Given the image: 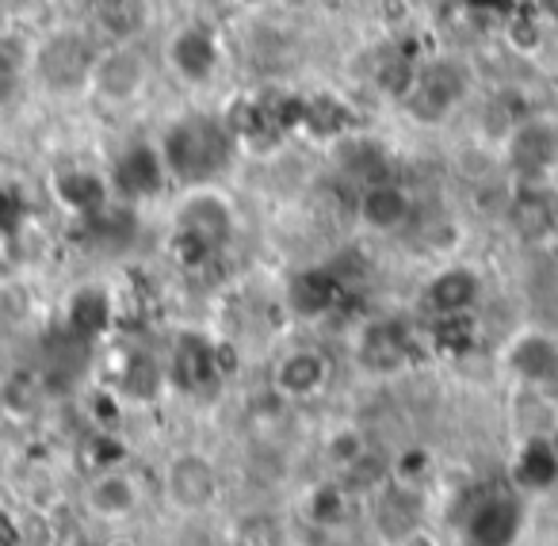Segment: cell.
Masks as SVG:
<instances>
[{
	"instance_id": "obj_7",
	"label": "cell",
	"mask_w": 558,
	"mask_h": 546,
	"mask_svg": "<svg viewBox=\"0 0 558 546\" xmlns=\"http://www.w3.org/2000/svg\"><path fill=\"white\" fill-rule=\"evenodd\" d=\"M165 65L187 88H207L222 70V35L207 20H187L165 43Z\"/></svg>"
},
{
	"instance_id": "obj_16",
	"label": "cell",
	"mask_w": 558,
	"mask_h": 546,
	"mask_svg": "<svg viewBox=\"0 0 558 546\" xmlns=\"http://www.w3.org/2000/svg\"><path fill=\"white\" fill-rule=\"evenodd\" d=\"M154 27V0H88V32L100 47H131Z\"/></svg>"
},
{
	"instance_id": "obj_18",
	"label": "cell",
	"mask_w": 558,
	"mask_h": 546,
	"mask_svg": "<svg viewBox=\"0 0 558 546\" xmlns=\"http://www.w3.org/2000/svg\"><path fill=\"white\" fill-rule=\"evenodd\" d=\"M520 500L517 497H486L466 512L463 546H512L520 535Z\"/></svg>"
},
{
	"instance_id": "obj_12",
	"label": "cell",
	"mask_w": 558,
	"mask_h": 546,
	"mask_svg": "<svg viewBox=\"0 0 558 546\" xmlns=\"http://www.w3.org/2000/svg\"><path fill=\"white\" fill-rule=\"evenodd\" d=\"M108 187L119 195L123 203H142V199H157V195L169 187V172H165V161L157 154V142H131L123 154L111 165Z\"/></svg>"
},
{
	"instance_id": "obj_4",
	"label": "cell",
	"mask_w": 558,
	"mask_h": 546,
	"mask_svg": "<svg viewBox=\"0 0 558 546\" xmlns=\"http://www.w3.org/2000/svg\"><path fill=\"white\" fill-rule=\"evenodd\" d=\"M100 43L93 39V32L81 27H54L50 35H43L32 47V65L39 88H47L50 96H81L88 93L93 81L96 58H100Z\"/></svg>"
},
{
	"instance_id": "obj_24",
	"label": "cell",
	"mask_w": 558,
	"mask_h": 546,
	"mask_svg": "<svg viewBox=\"0 0 558 546\" xmlns=\"http://www.w3.org/2000/svg\"><path fill=\"white\" fill-rule=\"evenodd\" d=\"M337 165H341L344 177H352L360 187L375 184V180H387V154H383V146L372 138H360L356 131L337 142Z\"/></svg>"
},
{
	"instance_id": "obj_17",
	"label": "cell",
	"mask_w": 558,
	"mask_h": 546,
	"mask_svg": "<svg viewBox=\"0 0 558 546\" xmlns=\"http://www.w3.org/2000/svg\"><path fill=\"white\" fill-rule=\"evenodd\" d=\"M356 218L372 233H402L413 222V195L390 177L375 180V184L360 187Z\"/></svg>"
},
{
	"instance_id": "obj_3",
	"label": "cell",
	"mask_w": 558,
	"mask_h": 546,
	"mask_svg": "<svg viewBox=\"0 0 558 546\" xmlns=\"http://www.w3.org/2000/svg\"><path fill=\"white\" fill-rule=\"evenodd\" d=\"M238 138L241 154H276L303 123V93L288 88H256L222 111Z\"/></svg>"
},
{
	"instance_id": "obj_22",
	"label": "cell",
	"mask_w": 558,
	"mask_h": 546,
	"mask_svg": "<svg viewBox=\"0 0 558 546\" xmlns=\"http://www.w3.org/2000/svg\"><path fill=\"white\" fill-rule=\"evenodd\" d=\"M344 287L329 268H306L299 276H291L288 283V302L299 317H326L329 310L341 302Z\"/></svg>"
},
{
	"instance_id": "obj_13",
	"label": "cell",
	"mask_w": 558,
	"mask_h": 546,
	"mask_svg": "<svg viewBox=\"0 0 558 546\" xmlns=\"http://www.w3.org/2000/svg\"><path fill=\"white\" fill-rule=\"evenodd\" d=\"M482 271L471 264H448V268L433 271L428 283L421 287V310L433 321L440 317H466L478 310L482 302Z\"/></svg>"
},
{
	"instance_id": "obj_9",
	"label": "cell",
	"mask_w": 558,
	"mask_h": 546,
	"mask_svg": "<svg viewBox=\"0 0 558 546\" xmlns=\"http://www.w3.org/2000/svg\"><path fill=\"white\" fill-rule=\"evenodd\" d=\"M352 355H356L360 371H367L375 378H390L402 375L405 367H413L417 344H413V332L402 317H375V321H367L356 332Z\"/></svg>"
},
{
	"instance_id": "obj_10",
	"label": "cell",
	"mask_w": 558,
	"mask_h": 546,
	"mask_svg": "<svg viewBox=\"0 0 558 546\" xmlns=\"http://www.w3.org/2000/svg\"><path fill=\"white\" fill-rule=\"evenodd\" d=\"M222 348L203 332H180L165 360V378L187 398H203L222 386Z\"/></svg>"
},
{
	"instance_id": "obj_27",
	"label": "cell",
	"mask_w": 558,
	"mask_h": 546,
	"mask_svg": "<svg viewBox=\"0 0 558 546\" xmlns=\"http://www.w3.org/2000/svg\"><path fill=\"white\" fill-rule=\"evenodd\" d=\"M390 546H444V538L436 535V531L428 527V523H417V527H410L405 535H398Z\"/></svg>"
},
{
	"instance_id": "obj_15",
	"label": "cell",
	"mask_w": 558,
	"mask_h": 546,
	"mask_svg": "<svg viewBox=\"0 0 558 546\" xmlns=\"http://www.w3.org/2000/svg\"><path fill=\"white\" fill-rule=\"evenodd\" d=\"M85 512L100 523H126L142 512V482L131 474V470H119V466H108L100 474L88 477L85 493Z\"/></svg>"
},
{
	"instance_id": "obj_6",
	"label": "cell",
	"mask_w": 558,
	"mask_h": 546,
	"mask_svg": "<svg viewBox=\"0 0 558 546\" xmlns=\"http://www.w3.org/2000/svg\"><path fill=\"white\" fill-rule=\"evenodd\" d=\"M161 493L172 512L207 515L222 500V470L199 447H180L161 466Z\"/></svg>"
},
{
	"instance_id": "obj_20",
	"label": "cell",
	"mask_w": 558,
	"mask_h": 546,
	"mask_svg": "<svg viewBox=\"0 0 558 546\" xmlns=\"http://www.w3.org/2000/svg\"><path fill=\"white\" fill-rule=\"evenodd\" d=\"M421 70V50L413 39H402V35H390L379 50H375V65H372V81L379 93H387L390 100L402 104L405 93H410L413 77Z\"/></svg>"
},
{
	"instance_id": "obj_21",
	"label": "cell",
	"mask_w": 558,
	"mask_h": 546,
	"mask_svg": "<svg viewBox=\"0 0 558 546\" xmlns=\"http://www.w3.org/2000/svg\"><path fill=\"white\" fill-rule=\"evenodd\" d=\"M356 131V111L344 96L337 93H314L303 96V123L299 134L314 142H341Z\"/></svg>"
},
{
	"instance_id": "obj_5",
	"label": "cell",
	"mask_w": 558,
	"mask_h": 546,
	"mask_svg": "<svg viewBox=\"0 0 558 546\" xmlns=\"http://www.w3.org/2000/svg\"><path fill=\"white\" fill-rule=\"evenodd\" d=\"M471 70L459 58H421V70L413 77L410 93H405L402 108L417 126H440L463 108V100L471 96Z\"/></svg>"
},
{
	"instance_id": "obj_26",
	"label": "cell",
	"mask_w": 558,
	"mask_h": 546,
	"mask_svg": "<svg viewBox=\"0 0 558 546\" xmlns=\"http://www.w3.org/2000/svg\"><path fill=\"white\" fill-rule=\"evenodd\" d=\"M77 306H81V310L73 314V325H77V329L85 325V317L93 321V332L100 329V325H108V299H104L100 291H85V294L77 299Z\"/></svg>"
},
{
	"instance_id": "obj_28",
	"label": "cell",
	"mask_w": 558,
	"mask_h": 546,
	"mask_svg": "<svg viewBox=\"0 0 558 546\" xmlns=\"http://www.w3.org/2000/svg\"><path fill=\"white\" fill-rule=\"evenodd\" d=\"M535 9V16H543V20H550V24H558V0H527Z\"/></svg>"
},
{
	"instance_id": "obj_1",
	"label": "cell",
	"mask_w": 558,
	"mask_h": 546,
	"mask_svg": "<svg viewBox=\"0 0 558 546\" xmlns=\"http://www.w3.org/2000/svg\"><path fill=\"white\" fill-rule=\"evenodd\" d=\"M157 154L169 172V184L192 192V187H218V180L230 177L241 146L222 111H184L161 126Z\"/></svg>"
},
{
	"instance_id": "obj_19",
	"label": "cell",
	"mask_w": 558,
	"mask_h": 546,
	"mask_svg": "<svg viewBox=\"0 0 558 546\" xmlns=\"http://www.w3.org/2000/svg\"><path fill=\"white\" fill-rule=\"evenodd\" d=\"M505 367L532 386H558V340L547 332H520L505 348Z\"/></svg>"
},
{
	"instance_id": "obj_11",
	"label": "cell",
	"mask_w": 558,
	"mask_h": 546,
	"mask_svg": "<svg viewBox=\"0 0 558 546\" xmlns=\"http://www.w3.org/2000/svg\"><path fill=\"white\" fill-rule=\"evenodd\" d=\"M333 383V360L326 348L299 344L288 348L271 367V390L283 401H314Z\"/></svg>"
},
{
	"instance_id": "obj_23",
	"label": "cell",
	"mask_w": 558,
	"mask_h": 546,
	"mask_svg": "<svg viewBox=\"0 0 558 546\" xmlns=\"http://www.w3.org/2000/svg\"><path fill=\"white\" fill-rule=\"evenodd\" d=\"M54 192L58 199L65 203L70 210H77V215H100L104 207H108L111 199V187L104 177H96V172L88 169H65L54 177Z\"/></svg>"
},
{
	"instance_id": "obj_14",
	"label": "cell",
	"mask_w": 558,
	"mask_h": 546,
	"mask_svg": "<svg viewBox=\"0 0 558 546\" xmlns=\"http://www.w3.org/2000/svg\"><path fill=\"white\" fill-rule=\"evenodd\" d=\"M505 161L520 180H539L558 165V123L555 119H520L505 142Z\"/></svg>"
},
{
	"instance_id": "obj_8",
	"label": "cell",
	"mask_w": 558,
	"mask_h": 546,
	"mask_svg": "<svg viewBox=\"0 0 558 546\" xmlns=\"http://www.w3.org/2000/svg\"><path fill=\"white\" fill-rule=\"evenodd\" d=\"M149 88V62L138 47H104L96 58L88 96L100 100L104 108H131Z\"/></svg>"
},
{
	"instance_id": "obj_25",
	"label": "cell",
	"mask_w": 558,
	"mask_h": 546,
	"mask_svg": "<svg viewBox=\"0 0 558 546\" xmlns=\"http://www.w3.org/2000/svg\"><path fill=\"white\" fill-rule=\"evenodd\" d=\"M505 39L520 50V54H532L539 47V16H535L532 4H517V9L505 16Z\"/></svg>"
},
{
	"instance_id": "obj_2",
	"label": "cell",
	"mask_w": 558,
	"mask_h": 546,
	"mask_svg": "<svg viewBox=\"0 0 558 546\" xmlns=\"http://www.w3.org/2000/svg\"><path fill=\"white\" fill-rule=\"evenodd\" d=\"M233 233H238L233 203L218 187H192L172 210L169 248L180 268L199 271L222 260V253L233 245Z\"/></svg>"
}]
</instances>
